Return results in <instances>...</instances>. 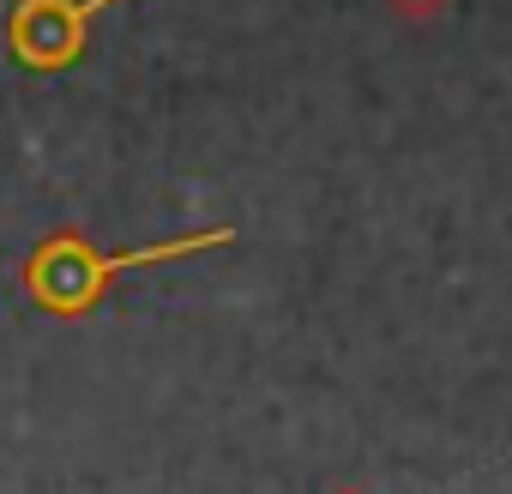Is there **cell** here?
Segmentation results:
<instances>
[{"mask_svg":"<svg viewBox=\"0 0 512 494\" xmlns=\"http://www.w3.org/2000/svg\"><path fill=\"white\" fill-rule=\"evenodd\" d=\"M392 7H398L404 19H434V13L446 7V0H392Z\"/></svg>","mask_w":512,"mask_h":494,"instance_id":"cell-3","label":"cell"},{"mask_svg":"<svg viewBox=\"0 0 512 494\" xmlns=\"http://www.w3.org/2000/svg\"><path fill=\"white\" fill-rule=\"evenodd\" d=\"M109 7L115 0H19L7 13V49L31 73H61L85 55V37Z\"/></svg>","mask_w":512,"mask_h":494,"instance_id":"cell-2","label":"cell"},{"mask_svg":"<svg viewBox=\"0 0 512 494\" xmlns=\"http://www.w3.org/2000/svg\"><path fill=\"white\" fill-rule=\"evenodd\" d=\"M235 229L217 223V229H193V235H175V241H151V247H121V254H103L91 247L79 229H61L49 241H37V254L25 260V290L43 314L55 320H85L127 272L139 266H169V260H193V254H211V247H229Z\"/></svg>","mask_w":512,"mask_h":494,"instance_id":"cell-1","label":"cell"},{"mask_svg":"<svg viewBox=\"0 0 512 494\" xmlns=\"http://www.w3.org/2000/svg\"><path fill=\"white\" fill-rule=\"evenodd\" d=\"M332 494H368V488H356V482H344V488H332Z\"/></svg>","mask_w":512,"mask_h":494,"instance_id":"cell-4","label":"cell"}]
</instances>
